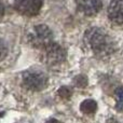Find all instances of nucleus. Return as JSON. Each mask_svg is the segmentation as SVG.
Instances as JSON below:
<instances>
[{"label": "nucleus", "mask_w": 123, "mask_h": 123, "mask_svg": "<svg viewBox=\"0 0 123 123\" xmlns=\"http://www.w3.org/2000/svg\"><path fill=\"white\" fill-rule=\"evenodd\" d=\"M84 39L94 53L99 56L108 55L113 50L112 41L105 34L104 30L99 28H91L86 30Z\"/></svg>", "instance_id": "nucleus-1"}, {"label": "nucleus", "mask_w": 123, "mask_h": 123, "mask_svg": "<svg viewBox=\"0 0 123 123\" xmlns=\"http://www.w3.org/2000/svg\"><path fill=\"white\" fill-rule=\"evenodd\" d=\"M27 40L32 47L44 49L53 42V34L47 25H37L28 32Z\"/></svg>", "instance_id": "nucleus-2"}, {"label": "nucleus", "mask_w": 123, "mask_h": 123, "mask_svg": "<svg viewBox=\"0 0 123 123\" xmlns=\"http://www.w3.org/2000/svg\"><path fill=\"white\" fill-rule=\"evenodd\" d=\"M23 84L30 91H41L48 85V77L39 69H29L23 74Z\"/></svg>", "instance_id": "nucleus-3"}, {"label": "nucleus", "mask_w": 123, "mask_h": 123, "mask_svg": "<svg viewBox=\"0 0 123 123\" xmlns=\"http://www.w3.org/2000/svg\"><path fill=\"white\" fill-rule=\"evenodd\" d=\"M43 60L49 66H58L63 64L66 60V51L56 43L52 42L48 47L44 48Z\"/></svg>", "instance_id": "nucleus-4"}, {"label": "nucleus", "mask_w": 123, "mask_h": 123, "mask_svg": "<svg viewBox=\"0 0 123 123\" xmlns=\"http://www.w3.org/2000/svg\"><path fill=\"white\" fill-rule=\"evenodd\" d=\"M14 6L21 14L26 16H35L40 12L42 0H15Z\"/></svg>", "instance_id": "nucleus-5"}, {"label": "nucleus", "mask_w": 123, "mask_h": 123, "mask_svg": "<svg viewBox=\"0 0 123 123\" xmlns=\"http://www.w3.org/2000/svg\"><path fill=\"white\" fill-rule=\"evenodd\" d=\"M78 10L86 16H92L102 9V0H76Z\"/></svg>", "instance_id": "nucleus-6"}, {"label": "nucleus", "mask_w": 123, "mask_h": 123, "mask_svg": "<svg viewBox=\"0 0 123 123\" xmlns=\"http://www.w3.org/2000/svg\"><path fill=\"white\" fill-rule=\"evenodd\" d=\"M108 16L113 23L123 24V0H111L108 6Z\"/></svg>", "instance_id": "nucleus-7"}, {"label": "nucleus", "mask_w": 123, "mask_h": 123, "mask_svg": "<svg viewBox=\"0 0 123 123\" xmlns=\"http://www.w3.org/2000/svg\"><path fill=\"white\" fill-rule=\"evenodd\" d=\"M80 108H81V111L83 113H85V115H92L97 109V104L93 99H86L81 104Z\"/></svg>", "instance_id": "nucleus-8"}, {"label": "nucleus", "mask_w": 123, "mask_h": 123, "mask_svg": "<svg viewBox=\"0 0 123 123\" xmlns=\"http://www.w3.org/2000/svg\"><path fill=\"white\" fill-rule=\"evenodd\" d=\"M116 108L118 111L123 110V87H118L115 92Z\"/></svg>", "instance_id": "nucleus-9"}, {"label": "nucleus", "mask_w": 123, "mask_h": 123, "mask_svg": "<svg viewBox=\"0 0 123 123\" xmlns=\"http://www.w3.org/2000/svg\"><path fill=\"white\" fill-rule=\"evenodd\" d=\"M74 84H76L78 87H84V86H86V84H87L86 77L83 76V74H79V76H77L76 78H74Z\"/></svg>", "instance_id": "nucleus-10"}, {"label": "nucleus", "mask_w": 123, "mask_h": 123, "mask_svg": "<svg viewBox=\"0 0 123 123\" xmlns=\"http://www.w3.org/2000/svg\"><path fill=\"white\" fill-rule=\"evenodd\" d=\"M58 95H60V97L64 98V99H67V98H69L70 96H71V90L69 89V87H66V86H62L60 90H58Z\"/></svg>", "instance_id": "nucleus-11"}, {"label": "nucleus", "mask_w": 123, "mask_h": 123, "mask_svg": "<svg viewBox=\"0 0 123 123\" xmlns=\"http://www.w3.org/2000/svg\"><path fill=\"white\" fill-rule=\"evenodd\" d=\"M6 54H8V48H6V43L3 41L0 40V62L6 58Z\"/></svg>", "instance_id": "nucleus-12"}, {"label": "nucleus", "mask_w": 123, "mask_h": 123, "mask_svg": "<svg viewBox=\"0 0 123 123\" xmlns=\"http://www.w3.org/2000/svg\"><path fill=\"white\" fill-rule=\"evenodd\" d=\"M4 13V8H3V4L0 2V17H2V15H3Z\"/></svg>", "instance_id": "nucleus-13"}, {"label": "nucleus", "mask_w": 123, "mask_h": 123, "mask_svg": "<svg viewBox=\"0 0 123 123\" xmlns=\"http://www.w3.org/2000/svg\"><path fill=\"white\" fill-rule=\"evenodd\" d=\"M47 123H61V122L57 121V120H55V119H50L49 121H47Z\"/></svg>", "instance_id": "nucleus-14"}]
</instances>
